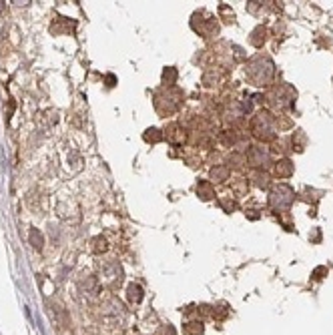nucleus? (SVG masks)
<instances>
[{
  "label": "nucleus",
  "mask_w": 333,
  "mask_h": 335,
  "mask_svg": "<svg viewBox=\"0 0 333 335\" xmlns=\"http://www.w3.org/2000/svg\"><path fill=\"white\" fill-rule=\"evenodd\" d=\"M229 173H231V169L227 165H215L211 169V179L215 183H225L229 179Z\"/></svg>",
  "instance_id": "nucleus-11"
},
{
  "label": "nucleus",
  "mask_w": 333,
  "mask_h": 335,
  "mask_svg": "<svg viewBox=\"0 0 333 335\" xmlns=\"http://www.w3.org/2000/svg\"><path fill=\"white\" fill-rule=\"evenodd\" d=\"M183 102V93L179 89H163L161 93L154 95V109L161 115H171L181 107Z\"/></svg>",
  "instance_id": "nucleus-3"
},
{
  "label": "nucleus",
  "mask_w": 333,
  "mask_h": 335,
  "mask_svg": "<svg viewBox=\"0 0 333 335\" xmlns=\"http://www.w3.org/2000/svg\"><path fill=\"white\" fill-rule=\"evenodd\" d=\"M293 201H295V191L291 189L289 185H285V183L275 185L271 189V193H269V205L273 207V211H277V213L287 211Z\"/></svg>",
  "instance_id": "nucleus-4"
},
{
  "label": "nucleus",
  "mask_w": 333,
  "mask_h": 335,
  "mask_svg": "<svg viewBox=\"0 0 333 335\" xmlns=\"http://www.w3.org/2000/svg\"><path fill=\"white\" fill-rule=\"evenodd\" d=\"M102 281L108 285V287H117V285H121V281H123V277H121V267L117 265V263H113L110 267H106L104 271H102Z\"/></svg>",
  "instance_id": "nucleus-8"
},
{
  "label": "nucleus",
  "mask_w": 333,
  "mask_h": 335,
  "mask_svg": "<svg viewBox=\"0 0 333 335\" xmlns=\"http://www.w3.org/2000/svg\"><path fill=\"white\" fill-rule=\"evenodd\" d=\"M165 137H167V141L171 143V144H183L185 143V139H187V135H185V131H183V127L179 122H171V124H167V129H165Z\"/></svg>",
  "instance_id": "nucleus-7"
},
{
  "label": "nucleus",
  "mask_w": 333,
  "mask_h": 335,
  "mask_svg": "<svg viewBox=\"0 0 333 335\" xmlns=\"http://www.w3.org/2000/svg\"><path fill=\"white\" fill-rule=\"evenodd\" d=\"M106 249H108V245H106L104 237H95L93 239V251H95V253H104Z\"/></svg>",
  "instance_id": "nucleus-20"
},
{
  "label": "nucleus",
  "mask_w": 333,
  "mask_h": 335,
  "mask_svg": "<svg viewBox=\"0 0 333 335\" xmlns=\"http://www.w3.org/2000/svg\"><path fill=\"white\" fill-rule=\"evenodd\" d=\"M293 98H295V91H293L289 85H281V87L275 89V91L271 93V96H269L271 104H273L275 109H279V111L289 109L291 102H293Z\"/></svg>",
  "instance_id": "nucleus-5"
},
{
  "label": "nucleus",
  "mask_w": 333,
  "mask_h": 335,
  "mask_svg": "<svg viewBox=\"0 0 333 335\" xmlns=\"http://www.w3.org/2000/svg\"><path fill=\"white\" fill-rule=\"evenodd\" d=\"M251 179L255 181V185L259 187V189H267V187H269V175L265 173L263 169H255L251 173Z\"/></svg>",
  "instance_id": "nucleus-13"
},
{
  "label": "nucleus",
  "mask_w": 333,
  "mask_h": 335,
  "mask_svg": "<svg viewBox=\"0 0 333 335\" xmlns=\"http://www.w3.org/2000/svg\"><path fill=\"white\" fill-rule=\"evenodd\" d=\"M325 275H327V267H317V269H313V273H311V277H313L315 281L323 279Z\"/></svg>",
  "instance_id": "nucleus-24"
},
{
  "label": "nucleus",
  "mask_w": 333,
  "mask_h": 335,
  "mask_svg": "<svg viewBox=\"0 0 333 335\" xmlns=\"http://www.w3.org/2000/svg\"><path fill=\"white\" fill-rule=\"evenodd\" d=\"M293 163L289 161V159H279L277 163H275V167H273V173L279 177V179H287V177H291L293 175Z\"/></svg>",
  "instance_id": "nucleus-9"
},
{
  "label": "nucleus",
  "mask_w": 333,
  "mask_h": 335,
  "mask_svg": "<svg viewBox=\"0 0 333 335\" xmlns=\"http://www.w3.org/2000/svg\"><path fill=\"white\" fill-rule=\"evenodd\" d=\"M28 241H30V245L34 247V249H42V245H44V237H42V233L38 231V229H30V235H28Z\"/></svg>",
  "instance_id": "nucleus-18"
},
{
  "label": "nucleus",
  "mask_w": 333,
  "mask_h": 335,
  "mask_svg": "<svg viewBox=\"0 0 333 335\" xmlns=\"http://www.w3.org/2000/svg\"><path fill=\"white\" fill-rule=\"evenodd\" d=\"M293 151H303L305 149V143H307V139H305V135H303V131H297L295 135H293Z\"/></svg>",
  "instance_id": "nucleus-19"
},
{
  "label": "nucleus",
  "mask_w": 333,
  "mask_h": 335,
  "mask_svg": "<svg viewBox=\"0 0 333 335\" xmlns=\"http://www.w3.org/2000/svg\"><path fill=\"white\" fill-rule=\"evenodd\" d=\"M273 62L267 56H255L253 60H249L247 65V78L253 82L255 87H265L269 85L273 78Z\"/></svg>",
  "instance_id": "nucleus-1"
},
{
  "label": "nucleus",
  "mask_w": 333,
  "mask_h": 335,
  "mask_svg": "<svg viewBox=\"0 0 333 335\" xmlns=\"http://www.w3.org/2000/svg\"><path fill=\"white\" fill-rule=\"evenodd\" d=\"M106 82H108V87H115V76L108 74V76H106Z\"/></svg>",
  "instance_id": "nucleus-25"
},
{
  "label": "nucleus",
  "mask_w": 333,
  "mask_h": 335,
  "mask_svg": "<svg viewBox=\"0 0 333 335\" xmlns=\"http://www.w3.org/2000/svg\"><path fill=\"white\" fill-rule=\"evenodd\" d=\"M247 161L255 167V169H263V167H267L269 163H271V155H269V151L265 149V146H257V144H253V146H249V151H247Z\"/></svg>",
  "instance_id": "nucleus-6"
},
{
  "label": "nucleus",
  "mask_w": 333,
  "mask_h": 335,
  "mask_svg": "<svg viewBox=\"0 0 333 335\" xmlns=\"http://www.w3.org/2000/svg\"><path fill=\"white\" fill-rule=\"evenodd\" d=\"M221 141H223L227 146H231V144H235V143H237V137H235L231 131H227V133L221 135Z\"/></svg>",
  "instance_id": "nucleus-23"
},
{
  "label": "nucleus",
  "mask_w": 333,
  "mask_h": 335,
  "mask_svg": "<svg viewBox=\"0 0 333 335\" xmlns=\"http://www.w3.org/2000/svg\"><path fill=\"white\" fill-rule=\"evenodd\" d=\"M143 139H145L147 143H153V144H154V143H161V141L165 139V135H163V133H161L159 129H154V127H151V129H147V131H145Z\"/></svg>",
  "instance_id": "nucleus-16"
},
{
  "label": "nucleus",
  "mask_w": 333,
  "mask_h": 335,
  "mask_svg": "<svg viewBox=\"0 0 333 335\" xmlns=\"http://www.w3.org/2000/svg\"><path fill=\"white\" fill-rule=\"evenodd\" d=\"M265 40H267V28H263V26H257V28H255V30L251 32V38H249V43H251L253 47L261 48Z\"/></svg>",
  "instance_id": "nucleus-12"
},
{
  "label": "nucleus",
  "mask_w": 333,
  "mask_h": 335,
  "mask_svg": "<svg viewBox=\"0 0 333 335\" xmlns=\"http://www.w3.org/2000/svg\"><path fill=\"white\" fill-rule=\"evenodd\" d=\"M219 205L223 207L227 213H231V211H235V209H237V203H235V201H231V199H221V201H219Z\"/></svg>",
  "instance_id": "nucleus-22"
},
{
  "label": "nucleus",
  "mask_w": 333,
  "mask_h": 335,
  "mask_svg": "<svg viewBox=\"0 0 333 335\" xmlns=\"http://www.w3.org/2000/svg\"><path fill=\"white\" fill-rule=\"evenodd\" d=\"M203 321H189V323H185V335H201L203 333Z\"/></svg>",
  "instance_id": "nucleus-17"
},
{
  "label": "nucleus",
  "mask_w": 333,
  "mask_h": 335,
  "mask_svg": "<svg viewBox=\"0 0 333 335\" xmlns=\"http://www.w3.org/2000/svg\"><path fill=\"white\" fill-rule=\"evenodd\" d=\"M197 195H199V199H203V201L215 199L213 183H211V181H199V183H197Z\"/></svg>",
  "instance_id": "nucleus-10"
},
{
  "label": "nucleus",
  "mask_w": 333,
  "mask_h": 335,
  "mask_svg": "<svg viewBox=\"0 0 333 335\" xmlns=\"http://www.w3.org/2000/svg\"><path fill=\"white\" fill-rule=\"evenodd\" d=\"M0 8H2V2H0Z\"/></svg>",
  "instance_id": "nucleus-26"
},
{
  "label": "nucleus",
  "mask_w": 333,
  "mask_h": 335,
  "mask_svg": "<svg viewBox=\"0 0 333 335\" xmlns=\"http://www.w3.org/2000/svg\"><path fill=\"white\" fill-rule=\"evenodd\" d=\"M251 133L259 139V141H273L277 137V129H275V119L273 115H269L267 111H259L253 119H251Z\"/></svg>",
  "instance_id": "nucleus-2"
},
{
  "label": "nucleus",
  "mask_w": 333,
  "mask_h": 335,
  "mask_svg": "<svg viewBox=\"0 0 333 335\" xmlns=\"http://www.w3.org/2000/svg\"><path fill=\"white\" fill-rule=\"evenodd\" d=\"M175 82H177V69L167 67V69L163 71V87H165V89H173Z\"/></svg>",
  "instance_id": "nucleus-14"
},
{
  "label": "nucleus",
  "mask_w": 333,
  "mask_h": 335,
  "mask_svg": "<svg viewBox=\"0 0 333 335\" xmlns=\"http://www.w3.org/2000/svg\"><path fill=\"white\" fill-rule=\"evenodd\" d=\"M229 163L233 165V167H237V169H241V167L243 165H245L247 163V157H243V155H239V153H235L231 159H229Z\"/></svg>",
  "instance_id": "nucleus-21"
},
{
  "label": "nucleus",
  "mask_w": 333,
  "mask_h": 335,
  "mask_svg": "<svg viewBox=\"0 0 333 335\" xmlns=\"http://www.w3.org/2000/svg\"><path fill=\"white\" fill-rule=\"evenodd\" d=\"M128 301L130 303H141L143 301V287L137 285V283H130L128 285Z\"/></svg>",
  "instance_id": "nucleus-15"
}]
</instances>
